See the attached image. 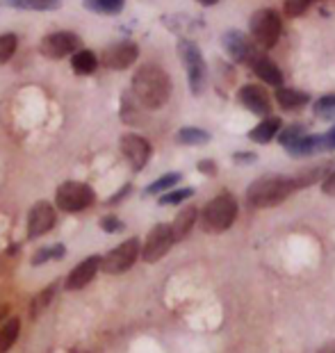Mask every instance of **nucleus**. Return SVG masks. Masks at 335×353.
<instances>
[{
	"instance_id": "aec40b11",
	"label": "nucleus",
	"mask_w": 335,
	"mask_h": 353,
	"mask_svg": "<svg viewBox=\"0 0 335 353\" xmlns=\"http://www.w3.org/2000/svg\"><path fill=\"white\" fill-rule=\"evenodd\" d=\"M278 132H281V119L278 117H267L265 121H260L249 132V139L256 141V144H270L274 137H278Z\"/></svg>"
},
{
	"instance_id": "5701e85b",
	"label": "nucleus",
	"mask_w": 335,
	"mask_h": 353,
	"mask_svg": "<svg viewBox=\"0 0 335 353\" xmlns=\"http://www.w3.org/2000/svg\"><path fill=\"white\" fill-rule=\"evenodd\" d=\"M19 333H21V319L19 317L7 319L3 328H0V353H7L14 347V342L19 340Z\"/></svg>"
},
{
	"instance_id": "bb28decb",
	"label": "nucleus",
	"mask_w": 335,
	"mask_h": 353,
	"mask_svg": "<svg viewBox=\"0 0 335 353\" xmlns=\"http://www.w3.org/2000/svg\"><path fill=\"white\" fill-rule=\"evenodd\" d=\"M135 105H141L137 99H135V94L132 92H125L123 96H121V119L125 123H135L137 121V108Z\"/></svg>"
},
{
	"instance_id": "c756f323",
	"label": "nucleus",
	"mask_w": 335,
	"mask_h": 353,
	"mask_svg": "<svg viewBox=\"0 0 335 353\" xmlns=\"http://www.w3.org/2000/svg\"><path fill=\"white\" fill-rule=\"evenodd\" d=\"M17 46H19V39L17 34H0V64H5L7 59H10L14 52H17Z\"/></svg>"
},
{
	"instance_id": "f03ea898",
	"label": "nucleus",
	"mask_w": 335,
	"mask_h": 353,
	"mask_svg": "<svg viewBox=\"0 0 335 353\" xmlns=\"http://www.w3.org/2000/svg\"><path fill=\"white\" fill-rule=\"evenodd\" d=\"M296 192L294 180L287 176H263L253 180L247 190V201L253 208H274Z\"/></svg>"
},
{
	"instance_id": "39448f33",
	"label": "nucleus",
	"mask_w": 335,
	"mask_h": 353,
	"mask_svg": "<svg viewBox=\"0 0 335 353\" xmlns=\"http://www.w3.org/2000/svg\"><path fill=\"white\" fill-rule=\"evenodd\" d=\"M178 55H181L185 71H187L192 94H196V96L203 94L205 92V62H203V55H201L199 46L190 39L178 41Z\"/></svg>"
},
{
	"instance_id": "ddd939ff",
	"label": "nucleus",
	"mask_w": 335,
	"mask_h": 353,
	"mask_svg": "<svg viewBox=\"0 0 335 353\" xmlns=\"http://www.w3.org/2000/svg\"><path fill=\"white\" fill-rule=\"evenodd\" d=\"M237 99H240V103L249 112H253V114L270 117V112H272V99H270V94H267L263 87H258V85H244L240 92H237Z\"/></svg>"
},
{
	"instance_id": "cd10ccee",
	"label": "nucleus",
	"mask_w": 335,
	"mask_h": 353,
	"mask_svg": "<svg viewBox=\"0 0 335 353\" xmlns=\"http://www.w3.org/2000/svg\"><path fill=\"white\" fill-rule=\"evenodd\" d=\"M312 112H315L319 119H333L335 117V94H326L319 101H315Z\"/></svg>"
},
{
	"instance_id": "6e6552de",
	"label": "nucleus",
	"mask_w": 335,
	"mask_h": 353,
	"mask_svg": "<svg viewBox=\"0 0 335 353\" xmlns=\"http://www.w3.org/2000/svg\"><path fill=\"white\" fill-rule=\"evenodd\" d=\"M174 242H176V237H174L171 226H167V223H158V226L148 232L146 244H144V249H141V258H144V262H158L169 253Z\"/></svg>"
},
{
	"instance_id": "a211bd4d",
	"label": "nucleus",
	"mask_w": 335,
	"mask_h": 353,
	"mask_svg": "<svg viewBox=\"0 0 335 353\" xmlns=\"http://www.w3.org/2000/svg\"><path fill=\"white\" fill-rule=\"evenodd\" d=\"M196 219H199V210L194 205H187V208H183L181 212H178L174 223H171V230H174L176 242H181V239H185L190 235L192 228H194Z\"/></svg>"
},
{
	"instance_id": "dca6fc26",
	"label": "nucleus",
	"mask_w": 335,
	"mask_h": 353,
	"mask_svg": "<svg viewBox=\"0 0 335 353\" xmlns=\"http://www.w3.org/2000/svg\"><path fill=\"white\" fill-rule=\"evenodd\" d=\"M251 69L253 73L267 82V85H272V87H281V82H283V71L278 69L276 64L272 62L270 57H263V55H256L253 57V62H251Z\"/></svg>"
},
{
	"instance_id": "473e14b6",
	"label": "nucleus",
	"mask_w": 335,
	"mask_h": 353,
	"mask_svg": "<svg viewBox=\"0 0 335 353\" xmlns=\"http://www.w3.org/2000/svg\"><path fill=\"white\" fill-rule=\"evenodd\" d=\"M310 3L312 0H285V3H283V12H285V17H290V19L303 17L310 7Z\"/></svg>"
},
{
	"instance_id": "c9c22d12",
	"label": "nucleus",
	"mask_w": 335,
	"mask_h": 353,
	"mask_svg": "<svg viewBox=\"0 0 335 353\" xmlns=\"http://www.w3.org/2000/svg\"><path fill=\"white\" fill-rule=\"evenodd\" d=\"M101 228L105 232H119L123 230V223L116 219V216H103L101 219Z\"/></svg>"
},
{
	"instance_id": "393cba45",
	"label": "nucleus",
	"mask_w": 335,
	"mask_h": 353,
	"mask_svg": "<svg viewBox=\"0 0 335 353\" xmlns=\"http://www.w3.org/2000/svg\"><path fill=\"white\" fill-rule=\"evenodd\" d=\"M89 12H96V14H108V17H112V14H119L123 10L125 0H85L83 3Z\"/></svg>"
},
{
	"instance_id": "f257e3e1",
	"label": "nucleus",
	"mask_w": 335,
	"mask_h": 353,
	"mask_svg": "<svg viewBox=\"0 0 335 353\" xmlns=\"http://www.w3.org/2000/svg\"><path fill=\"white\" fill-rule=\"evenodd\" d=\"M132 94L146 110L165 108L171 96V78L158 64H141L132 76Z\"/></svg>"
},
{
	"instance_id": "a878e982",
	"label": "nucleus",
	"mask_w": 335,
	"mask_h": 353,
	"mask_svg": "<svg viewBox=\"0 0 335 353\" xmlns=\"http://www.w3.org/2000/svg\"><path fill=\"white\" fill-rule=\"evenodd\" d=\"M176 139L185 146H199V144L210 141V134L205 130H201V128H183V130H178Z\"/></svg>"
},
{
	"instance_id": "1a4fd4ad",
	"label": "nucleus",
	"mask_w": 335,
	"mask_h": 353,
	"mask_svg": "<svg viewBox=\"0 0 335 353\" xmlns=\"http://www.w3.org/2000/svg\"><path fill=\"white\" fill-rule=\"evenodd\" d=\"M39 50L41 55L46 57H66V55H73V52L80 50V37L73 34V32H53V34H46L39 43Z\"/></svg>"
},
{
	"instance_id": "37998d69",
	"label": "nucleus",
	"mask_w": 335,
	"mask_h": 353,
	"mask_svg": "<svg viewBox=\"0 0 335 353\" xmlns=\"http://www.w3.org/2000/svg\"><path fill=\"white\" fill-rule=\"evenodd\" d=\"M312 3H315V0H312Z\"/></svg>"
},
{
	"instance_id": "f8f14e48",
	"label": "nucleus",
	"mask_w": 335,
	"mask_h": 353,
	"mask_svg": "<svg viewBox=\"0 0 335 353\" xmlns=\"http://www.w3.org/2000/svg\"><path fill=\"white\" fill-rule=\"evenodd\" d=\"M55 208L46 201H39L28 214V237H41L55 226Z\"/></svg>"
},
{
	"instance_id": "423d86ee",
	"label": "nucleus",
	"mask_w": 335,
	"mask_h": 353,
	"mask_svg": "<svg viewBox=\"0 0 335 353\" xmlns=\"http://www.w3.org/2000/svg\"><path fill=\"white\" fill-rule=\"evenodd\" d=\"M94 201H96V194L92 187L85 183H76V180L59 185L55 194L57 208L64 210V212H83Z\"/></svg>"
},
{
	"instance_id": "b1692460",
	"label": "nucleus",
	"mask_w": 335,
	"mask_h": 353,
	"mask_svg": "<svg viewBox=\"0 0 335 353\" xmlns=\"http://www.w3.org/2000/svg\"><path fill=\"white\" fill-rule=\"evenodd\" d=\"M7 5L17 7V10H34V12H48L59 10V0H5Z\"/></svg>"
},
{
	"instance_id": "0eeeda50",
	"label": "nucleus",
	"mask_w": 335,
	"mask_h": 353,
	"mask_svg": "<svg viewBox=\"0 0 335 353\" xmlns=\"http://www.w3.org/2000/svg\"><path fill=\"white\" fill-rule=\"evenodd\" d=\"M141 255L139 249V239L132 237V239H125L123 244H119L116 249H112L105 258H103V272L105 274H123L135 265L137 258Z\"/></svg>"
},
{
	"instance_id": "e433bc0d",
	"label": "nucleus",
	"mask_w": 335,
	"mask_h": 353,
	"mask_svg": "<svg viewBox=\"0 0 335 353\" xmlns=\"http://www.w3.org/2000/svg\"><path fill=\"white\" fill-rule=\"evenodd\" d=\"M322 192L326 194V196H335V169L326 176V180L322 183Z\"/></svg>"
},
{
	"instance_id": "4be33fe9",
	"label": "nucleus",
	"mask_w": 335,
	"mask_h": 353,
	"mask_svg": "<svg viewBox=\"0 0 335 353\" xmlns=\"http://www.w3.org/2000/svg\"><path fill=\"white\" fill-rule=\"evenodd\" d=\"M71 66L78 76H89V73H94L96 66H99V57H96L92 50H78V52H73Z\"/></svg>"
},
{
	"instance_id": "4468645a",
	"label": "nucleus",
	"mask_w": 335,
	"mask_h": 353,
	"mask_svg": "<svg viewBox=\"0 0 335 353\" xmlns=\"http://www.w3.org/2000/svg\"><path fill=\"white\" fill-rule=\"evenodd\" d=\"M101 267H103V258H99V255H89V258L80 262V265L69 274V278H66V290H83L87 283L94 281V276L99 274Z\"/></svg>"
},
{
	"instance_id": "f3484780",
	"label": "nucleus",
	"mask_w": 335,
	"mask_h": 353,
	"mask_svg": "<svg viewBox=\"0 0 335 353\" xmlns=\"http://www.w3.org/2000/svg\"><path fill=\"white\" fill-rule=\"evenodd\" d=\"M333 171V164L331 162H322V164H317V167H308V169H303L299 171L292 180H294V187L296 190H303V187H310V185H315L319 183V180H326V176H329Z\"/></svg>"
},
{
	"instance_id": "412c9836",
	"label": "nucleus",
	"mask_w": 335,
	"mask_h": 353,
	"mask_svg": "<svg viewBox=\"0 0 335 353\" xmlns=\"http://www.w3.org/2000/svg\"><path fill=\"white\" fill-rule=\"evenodd\" d=\"M276 103L281 105L285 112H294V110H301L303 105H308L310 96L306 92H299V89H287V87H281L276 89Z\"/></svg>"
},
{
	"instance_id": "c85d7f7f",
	"label": "nucleus",
	"mask_w": 335,
	"mask_h": 353,
	"mask_svg": "<svg viewBox=\"0 0 335 353\" xmlns=\"http://www.w3.org/2000/svg\"><path fill=\"white\" fill-rule=\"evenodd\" d=\"M178 183H181V174H167V176H162V178L155 180L153 185H148V187H146V194L167 192V190H171L174 185H178Z\"/></svg>"
},
{
	"instance_id": "4c0bfd02",
	"label": "nucleus",
	"mask_w": 335,
	"mask_h": 353,
	"mask_svg": "<svg viewBox=\"0 0 335 353\" xmlns=\"http://www.w3.org/2000/svg\"><path fill=\"white\" fill-rule=\"evenodd\" d=\"M199 171H201V174L214 176V174H217V164H214L212 160H201L199 162Z\"/></svg>"
},
{
	"instance_id": "6ab92c4d",
	"label": "nucleus",
	"mask_w": 335,
	"mask_h": 353,
	"mask_svg": "<svg viewBox=\"0 0 335 353\" xmlns=\"http://www.w3.org/2000/svg\"><path fill=\"white\" fill-rule=\"evenodd\" d=\"M285 151L292 157H306L317 151H324V134H303L301 139H296Z\"/></svg>"
},
{
	"instance_id": "a19ab883",
	"label": "nucleus",
	"mask_w": 335,
	"mask_h": 353,
	"mask_svg": "<svg viewBox=\"0 0 335 353\" xmlns=\"http://www.w3.org/2000/svg\"><path fill=\"white\" fill-rule=\"evenodd\" d=\"M317 353H335V340H333V342H329V344H324V347L319 349Z\"/></svg>"
},
{
	"instance_id": "7c9ffc66",
	"label": "nucleus",
	"mask_w": 335,
	"mask_h": 353,
	"mask_svg": "<svg viewBox=\"0 0 335 353\" xmlns=\"http://www.w3.org/2000/svg\"><path fill=\"white\" fill-rule=\"evenodd\" d=\"M55 292H57V288H55V285H50V288H46V290H43L41 294L37 296L32 303H30V312H32V314H41L43 310H46V305H48L50 301H53Z\"/></svg>"
},
{
	"instance_id": "2eb2a0df",
	"label": "nucleus",
	"mask_w": 335,
	"mask_h": 353,
	"mask_svg": "<svg viewBox=\"0 0 335 353\" xmlns=\"http://www.w3.org/2000/svg\"><path fill=\"white\" fill-rule=\"evenodd\" d=\"M221 41H223V48H226V52L235 62H253V57H256L247 34L240 32V30H228Z\"/></svg>"
},
{
	"instance_id": "9d476101",
	"label": "nucleus",
	"mask_w": 335,
	"mask_h": 353,
	"mask_svg": "<svg viewBox=\"0 0 335 353\" xmlns=\"http://www.w3.org/2000/svg\"><path fill=\"white\" fill-rule=\"evenodd\" d=\"M137 57H139V48H137V43H132V41L112 43V46L103 50V64L112 71L130 69V66L137 62Z\"/></svg>"
},
{
	"instance_id": "58836bf2",
	"label": "nucleus",
	"mask_w": 335,
	"mask_h": 353,
	"mask_svg": "<svg viewBox=\"0 0 335 353\" xmlns=\"http://www.w3.org/2000/svg\"><path fill=\"white\" fill-rule=\"evenodd\" d=\"M324 148L326 151H335V125L324 134Z\"/></svg>"
},
{
	"instance_id": "ea45409f",
	"label": "nucleus",
	"mask_w": 335,
	"mask_h": 353,
	"mask_svg": "<svg viewBox=\"0 0 335 353\" xmlns=\"http://www.w3.org/2000/svg\"><path fill=\"white\" fill-rule=\"evenodd\" d=\"M233 160L242 162V164H251V162H256V155H253V153H235Z\"/></svg>"
},
{
	"instance_id": "72a5a7b5",
	"label": "nucleus",
	"mask_w": 335,
	"mask_h": 353,
	"mask_svg": "<svg viewBox=\"0 0 335 353\" xmlns=\"http://www.w3.org/2000/svg\"><path fill=\"white\" fill-rule=\"evenodd\" d=\"M194 190L192 187H185V190H174V192H167L165 196H160V205H178V203L187 201Z\"/></svg>"
},
{
	"instance_id": "2f4dec72",
	"label": "nucleus",
	"mask_w": 335,
	"mask_h": 353,
	"mask_svg": "<svg viewBox=\"0 0 335 353\" xmlns=\"http://www.w3.org/2000/svg\"><path fill=\"white\" fill-rule=\"evenodd\" d=\"M303 134H306V128L303 125H287L285 130L278 132V141L287 148V146H292L296 139H301Z\"/></svg>"
},
{
	"instance_id": "79ce46f5",
	"label": "nucleus",
	"mask_w": 335,
	"mask_h": 353,
	"mask_svg": "<svg viewBox=\"0 0 335 353\" xmlns=\"http://www.w3.org/2000/svg\"><path fill=\"white\" fill-rule=\"evenodd\" d=\"M199 3H201V5H207V7H210V5L217 3V0H199Z\"/></svg>"
},
{
	"instance_id": "7ed1b4c3",
	"label": "nucleus",
	"mask_w": 335,
	"mask_h": 353,
	"mask_svg": "<svg viewBox=\"0 0 335 353\" xmlns=\"http://www.w3.org/2000/svg\"><path fill=\"white\" fill-rule=\"evenodd\" d=\"M237 210L240 208H237V201L233 194H228V192L219 194V196H214L203 208V212H201V228L205 232H212V235L228 230L237 219Z\"/></svg>"
},
{
	"instance_id": "f704fd0d",
	"label": "nucleus",
	"mask_w": 335,
	"mask_h": 353,
	"mask_svg": "<svg viewBox=\"0 0 335 353\" xmlns=\"http://www.w3.org/2000/svg\"><path fill=\"white\" fill-rule=\"evenodd\" d=\"M50 258H64V246L62 244H55V246H48V249H41V251H37V255L32 258V265H43L46 260Z\"/></svg>"
},
{
	"instance_id": "9b49d317",
	"label": "nucleus",
	"mask_w": 335,
	"mask_h": 353,
	"mask_svg": "<svg viewBox=\"0 0 335 353\" xmlns=\"http://www.w3.org/2000/svg\"><path fill=\"white\" fill-rule=\"evenodd\" d=\"M121 153L135 171H141L151 160V144L139 137V134H123L121 137Z\"/></svg>"
},
{
	"instance_id": "20e7f679",
	"label": "nucleus",
	"mask_w": 335,
	"mask_h": 353,
	"mask_svg": "<svg viewBox=\"0 0 335 353\" xmlns=\"http://www.w3.org/2000/svg\"><path fill=\"white\" fill-rule=\"evenodd\" d=\"M251 28V37L253 41L258 43L260 48H274L281 39L283 32V21L281 14L272 7H265V10H258L249 21Z\"/></svg>"
}]
</instances>
